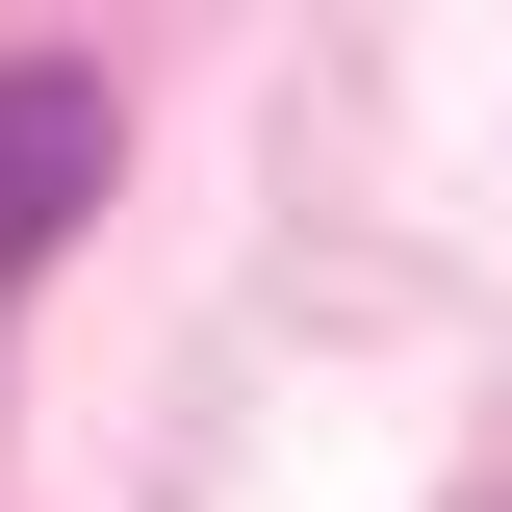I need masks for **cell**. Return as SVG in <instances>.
Returning a JSON list of instances; mask_svg holds the SVG:
<instances>
[{
    "instance_id": "obj_1",
    "label": "cell",
    "mask_w": 512,
    "mask_h": 512,
    "mask_svg": "<svg viewBox=\"0 0 512 512\" xmlns=\"http://www.w3.org/2000/svg\"><path fill=\"white\" fill-rule=\"evenodd\" d=\"M77 205H103V77H52V52H26V77H0V282L52 256Z\"/></svg>"
}]
</instances>
